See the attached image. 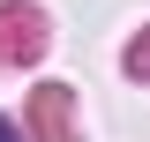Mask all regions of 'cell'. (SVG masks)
<instances>
[{
  "instance_id": "1",
  "label": "cell",
  "mask_w": 150,
  "mask_h": 142,
  "mask_svg": "<svg viewBox=\"0 0 150 142\" xmlns=\"http://www.w3.org/2000/svg\"><path fill=\"white\" fill-rule=\"evenodd\" d=\"M0 142H23V135H15V127H8V120H0Z\"/></svg>"
}]
</instances>
